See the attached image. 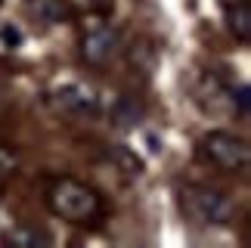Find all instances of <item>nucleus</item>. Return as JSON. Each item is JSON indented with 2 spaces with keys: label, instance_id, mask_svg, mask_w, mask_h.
I'll use <instances>...</instances> for the list:
<instances>
[{
  "label": "nucleus",
  "instance_id": "0eeeda50",
  "mask_svg": "<svg viewBox=\"0 0 251 248\" xmlns=\"http://www.w3.org/2000/svg\"><path fill=\"white\" fill-rule=\"evenodd\" d=\"M28 9H31V16L37 22H47V25H59L65 19H72V13H75L69 6V0H31Z\"/></svg>",
  "mask_w": 251,
  "mask_h": 248
},
{
  "label": "nucleus",
  "instance_id": "6e6552de",
  "mask_svg": "<svg viewBox=\"0 0 251 248\" xmlns=\"http://www.w3.org/2000/svg\"><path fill=\"white\" fill-rule=\"evenodd\" d=\"M3 242L13 248H47L53 245V236L44 230H34V226H13L9 233H3Z\"/></svg>",
  "mask_w": 251,
  "mask_h": 248
},
{
  "label": "nucleus",
  "instance_id": "423d86ee",
  "mask_svg": "<svg viewBox=\"0 0 251 248\" xmlns=\"http://www.w3.org/2000/svg\"><path fill=\"white\" fill-rule=\"evenodd\" d=\"M224 22L239 44H251V6H248V0H229L224 6Z\"/></svg>",
  "mask_w": 251,
  "mask_h": 248
},
{
  "label": "nucleus",
  "instance_id": "f03ea898",
  "mask_svg": "<svg viewBox=\"0 0 251 248\" xmlns=\"http://www.w3.org/2000/svg\"><path fill=\"white\" fill-rule=\"evenodd\" d=\"M177 202H180V211L186 221L199 223V226H224L233 221V198L220 189H211V186H199V183H189V186H180L177 193Z\"/></svg>",
  "mask_w": 251,
  "mask_h": 248
},
{
  "label": "nucleus",
  "instance_id": "9b49d317",
  "mask_svg": "<svg viewBox=\"0 0 251 248\" xmlns=\"http://www.w3.org/2000/svg\"><path fill=\"white\" fill-rule=\"evenodd\" d=\"M72 9H84V13H102L105 0H69Z\"/></svg>",
  "mask_w": 251,
  "mask_h": 248
},
{
  "label": "nucleus",
  "instance_id": "ddd939ff",
  "mask_svg": "<svg viewBox=\"0 0 251 248\" xmlns=\"http://www.w3.org/2000/svg\"><path fill=\"white\" fill-rule=\"evenodd\" d=\"M3 41L6 44H19V31H9V28H6V31H3Z\"/></svg>",
  "mask_w": 251,
  "mask_h": 248
},
{
  "label": "nucleus",
  "instance_id": "f8f14e48",
  "mask_svg": "<svg viewBox=\"0 0 251 248\" xmlns=\"http://www.w3.org/2000/svg\"><path fill=\"white\" fill-rule=\"evenodd\" d=\"M239 115L248 118V84H239Z\"/></svg>",
  "mask_w": 251,
  "mask_h": 248
},
{
  "label": "nucleus",
  "instance_id": "1a4fd4ad",
  "mask_svg": "<svg viewBox=\"0 0 251 248\" xmlns=\"http://www.w3.org/2000/svg\"><path fill=\"white\" fill-rule=\"evenodd\" d=\"M143 118V106L133 97H118L112 106V121L118 124V127H133Z\"/></svg>",
  "mask_w": 251,
  "mask_h": 248
},
{
  "label": "nucleus",
  "instance_id": "39448f33",
  "mask_svg": "<svg viewBox=\"0 0 251 248\" xmlns=\"http://www.w3.org/2000/svg\"><path fill=\"white\" fill-rule=\"evenodd\" d=\"M53 106L62 109L65 115H75V118H96L102 102H100V93L90 84L69 81V84H59L53 90Z\"/></svg>",
  "mask_w": 251,
  "mask_h": 248
},
{
  "label": "nucleus",
  "instance_id": "9d476101",
  "mask_svg": "<svg viewBox=\"0 0 251 248\" xmlns=\"http://www.w3.org/2000/svg\"><path fill=\"white\" fill-rule=\"evenodd\" d=\"M19 171V155H16V149L9 146V143L0 140V186L6 183L9 177H13Z\"/></svg>",
  "mask_w": 251,
  "mask_h": 248
},
{
  "label": "nucleus",
  "instance_id": "f257e3e1",
  "mask_svg": "<svg viewBox=\"0 0 251 248\" xmlns=\"http://www.w3.org/2000/svg\"><path fill=\"white\" fill-rule=\"evenodd\" d=\"M44 198H47V208L59 221L75 223V226H93L105 214L102 196L75 177H50L44 189Z\"/></svg>",
  "mask_w": 251,
  "mask_h": 248
},
{
  "label": "nucleus",
  "instance_id": "7ed1b4c3",
  "mask_svg": "<svg viewBox=\"0 0 251 248\" xmlns=\"http://www.w3.org/2000/svg\"><path fill=\"white\" fill-rule=\"evenodd\" d=\"M201 149V158L211 161L214 168L220 171H245L248 161H251V149L242 137H236V133L229 130H211L201 137L199 143Z\"/></svg>",
  "mask_w": 251,
  "mask_h": 248
},
{
  "label": "nucleus",
  "instance_id": "20e7f679",
  "mask_svg": "<svg viewBox=\"0 0 251 248\" xmlns=\"http://www.w3.org/2000/svg\"><path fill=\"white\" fill-rule=\"evenodd\" d=\"M121 50V31L112 22H93L81 34V59L93 69H102Z\"/></svg>",
  "mask_w": 251,
  "mask_h": 248
}]
</instances>
